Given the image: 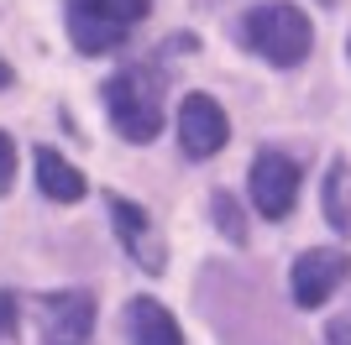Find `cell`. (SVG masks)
I'll list each match as a JSON object with an SVG mask.
<instances>
[{
	"mask_svg": "<svg viewBox=\"0 0 351 345\" xmlns=\"http://www.w3.org/2000/svg\"><path fill=\"white\" fill-rule=\"evenodd\" d=\"M241 42L257 58L278 63V68H293L304 63L309 47H315V27L299 5H283V0H267V5H252L241 16Z\"/></svg>",
	"mask_w": 351,
	"mask_h": 345,
	"instance_id": "6da1fadb",
	"label": "cell"
},
{
	"mask_svg": "<svg viewBox=\"0 0 351 345\" xmlns=\"http://www.w3.org/2000/svg\"><path fill=\"white\" fill-rule=\"evenodd\" d=\"M105 110H110V126L126 136V142H152L162 126V79L158 68H121L116 79H105Z\"/></svg>",
	"mask_w": 351,
	"mask_h": 345,
	"instance_id": "7a4b0ae2",
	"label": "cell"
},
{
	"mask_svg": "<svg viewBox=\"0 0 351 345\" xmlns=\"http://www.w3.org/2000/svg\"><path fill=\"white\" fill-rule=\"evenodd\" d=\"M152 0H69V37L79 53H116L147 21Z\"/></svg>",
	"mask_w": 351,
	"mask_h": 345,
	"instance_id": "3957f363",
	"label": "cell"
},
{
	"mask_svg": "<svg viewBox=\"0 0 351 345\" xmlns=\"http://www.w3.org/2000/svg\"><path fill=\"white\" fill-rule=\"evenodd\" d=\"M346 277H351V257H346V251H336V246H315V251H304V257L293 261V272H289L293 303H299V309H320Z\"/></svg>",
	"mask_w": 351,
	"mask_h": 345,
	"instance_id": "277c9868",
	"label": "cell"
},
{
	"mask_svg": "<svg viewBox=\"0 0 351 345\" xmlns=\"http://www.w3.org/2000/svg\"><path fill=\"white\" fill-rule=\"evenodd\" d=\"M231 142V120L210 94H184L178 105V146L189 157H215L220 146Z\"/></svg>",
	"mask_w": 351,
	"mask_h": 345,
	"instance_id": "5b68a950",
	"label": "cell"
},
{
	"mask_svg": "<svg viewBox=\"0 0 351 345\" xmlns=\"http://www.w3.org/2000/svg\"><path fill=\"white\" fill-rule=\"evenodd\" d=\"M299 199V168L283 152H257L252 157V204L263 209L267 220H283Z\"/></svg>",
	"mask_w": 351,
	"mask_h": 345,
	"instance_id": "8992f818",
	"label": "cell"
},
{
	"mask_svg": "<svg viewBox=\"0 0 351 345\" xmlns=\"http://www.w3.org/2000/svg\"><path fill=\"white\" fill-rule=\"evenodd\" d=\"M95 330V298L84 288H69V293H47L43 298V335L47 345H89Z\"/></svg>",
	"mask_w": 351,
	"mask_h": 345,
	"instance_id": "52a82bcc",
	"label": "cell"
},
{
	"mask_svg": "<svg viewBox=\"0 0 351 345\" xmlns=\"http://www.w3.org/2000/svg\"><path fill=\"white\" fill-rule=\"evenodd\" d=\"M105 209H110V220H116L121 246L142 261L147 272H162V241H158V230H152V220H147L142 204L121 199V194H105Z\"/></svg>",
	"mask_w": 351,
	"mask_h": 345,
	"instance_id": "ba28073f",
	"label": "cell"
},
{
	"mask_svg": "<svg viewBox=\"0 0 351 345\" xmlns=\"http://www.w3.org/2000/svg\"><path fill=\"white\" fill-rule=\"evenodd\" d=\"M126 340L132 345H184L178 319L158 298H132L126 303Z\"/></svg>",
	"mask_w": 351,
	"mask_h": 345,
	"instance_id": "9c48e42d",
	"label": "cell"
},
{
	"mask_svg": "<svg viewBox=\"0 0 351 345\" xmlns=\"http://www.w3.org/2000/svg\"><path fill=\"white\" fill-rule=\"evenodd\" d=\"M37 183H43L47 199H58V204H79L84 199V172L73 168V162H63L53 146H37Z\"/></svg>",
	"mask_w": 351,
	"mask_h": 345,
	"instance_id": "30bf717a",
	"label": "cell"
},
{
	"mask_svg": "<svg viewBox=\"0 0 351 345\" xmlns=\"http://www.w3.org/2000/svg\"><path fill=\"white\" fill-rule=\"evenodd\" d=\"M320 204H325V220H330L341 235H351V162L346 157L330 162L325 188H320Z\"/></svg>",
	"mask_w": 351,
	"mask_h": 345,
	"instance_id": "8fae6325",
	"label": "cell"
},
{
	"mask_svg": "<svg viewBox=\"0 0 351 345\" xmlns=\"http://www.w3.org/2000/svg\"><path fill=\"white\" fill-rule=\"evenodd\" d=\"M210 215H215L220 235H226L231 246H241V241H247V220H241V204H236L231 194H226V188H215V194H210Z\"/></svg>",
	"mask_w": 351,
	"mask_h": 345,
	"instance_id": "7c38bea8",
	"label": "cell"
},
{
	"mask_svg": "<svg viewBox=\"0 0 351 345\" xmlns=\"http://www.w3.org/2000/svg\"><path fill=\"white\" fill-rule=\"evenodd\" d=\"M16 330H21V303L16 293H0V345H11Z\"/></svg>",
	"mask_w": 351,
	"mask_h": 345,
	"instance_id": "4fadbf2b",
	"label": "cell"
},
{
	"mask_svg": "<svg viewBox=\"0 0 351 345\" xmlns=\"http://www.w3.org/2000/svg\"><path fill=\"white\" fill-rule=\"evenodd\" d=\"M11 183H16V142L0 131V194H11Z\"/></svg>",
	"mask_w": 351,
	"mask_h": 345,
	"instance_id": "5bb4252c",
	"label": "cell"
},
{
	"mask_svg": "<svg viewBox=\"0 0 351 345\" xmlns=\"http://www.w3.org/2000/svg\"><path fill=\"white\" fill-rule=\"evenodd\" d=\"M320 345H351V309H346V314H336L330 324H325Z\"/></svg>",
	"mask_w": 351,
	"mask_h": 345,
	"instance_id": "9a60e30c",
	"label": "cell"
},
{
	"mask_svg": "<svg viewBox=\"0 0 351 345\" xmlns=\"http://www.w3.org/2000/svg\"><path fill=\"white\" fill-rule=\"evenodd\" d=\"M5 84H11V68H5V63H0V89H5Z\"/></svg>",
	"mask_w": 351,
	"mask_h": 345,
	"instance_id": "2e32d148",
	"label": "cell"
},
{
	"mask_svg": "<svg viewBox=\"0 0 351 345\" xmlns=\"http://www.w3.org/2000/svg\"><path fill=\"white\" fill-rule=\"evenodd\" d=\"M346 47H351V42H346Z\"/></svg>",
	"mask_w": 351,
	"mask_h": 345,
	"instance_id": "e0dca14e",
	"label": "cell"
}]
</instances>
